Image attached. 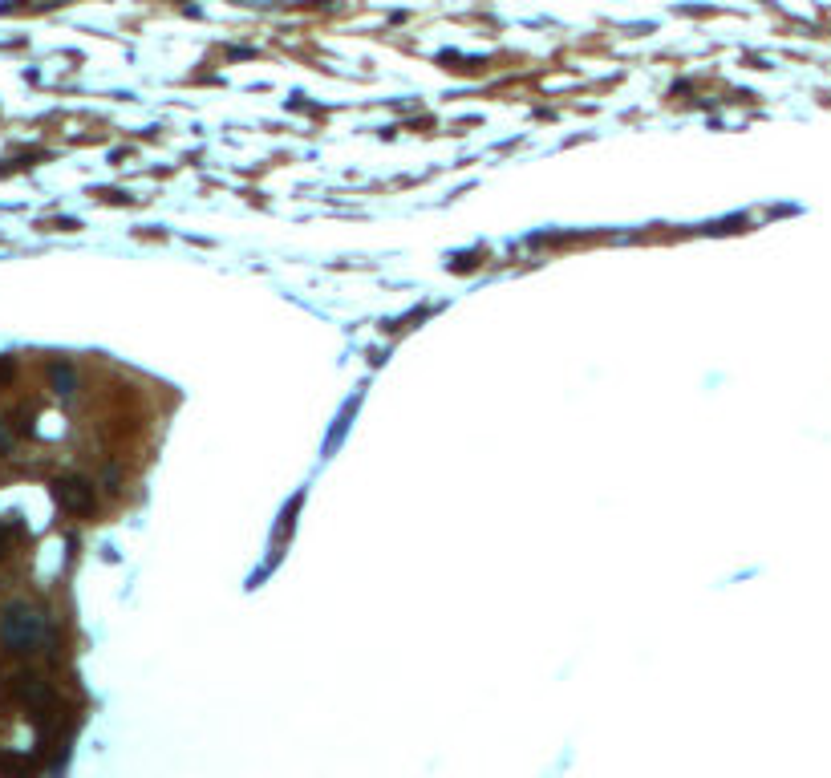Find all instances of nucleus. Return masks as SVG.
Listing matches in <instances>:
<instances>
[{
    "label": "nucleus",
    "instance_id": "1",
    "mask_svg": "<svg viewBox=\"0 0 831 778\" xmlns=\"http://www.w3.org/2000/svg\"><path fill=\"white\" fill-rule=\"evenodd\" d=\"M53 641V629H49V616L29 608V604H13L0 616V645L17 657H29V653H41L45 645Z\"/></svg>",
    "mask_w": 831,
    "mask_h": 778
},
{
    "label": "nucleus",
    "instance_id": "2",
    "mask_svg": "<svg viewBox=\"0 0 831 778\" xmlns=\"http://www.w3.org/2000/svg\"><path fill=\"white\" fill-rule=\"evenodd\" d=\"M9 689L21 697V702L29 706V710H45L49 702H53V693H49V685L41 681V677H33V673H17L13 681H9Z\"/></svg>",
    "mask_w": 831,
    "mask_h": 778
},
{
    "label": "nucleus",
    "instance_id": "3",
    "mask_svg": "<svg viewBox=\"0 0 831 778\" xmlns=\"http://www.w3.org/2000/svg\"><path fill=\"white\" fill-rule=\"evenodd\" d=\"M53 495H57V503L69 507V511H90V507H94V487H90L86 479H61V483L53 487Z\"/></svg>",
    "mask_w": 831,
    "mask_h": 778
},
{
    "label": "nucleus",
    "instance_id": "4",
    "mask_svg": "<svg viewBox=\"0 0 831 778\" xmlns=\"http://www.w3.org/2000/svg\"><path fill=\"white\" fill-rule=\"evenodd\" d=\"M53 385H57L61 398H69L73 394V369L69 365H53Z\"/></svg>",
    "mask_w": 831,
    "mask_h": 778
},
{
    "label": "nucleus",
    "instance_id": "5",
    "mask_svg": "<svg viewBox=\"0 0 831 778\" xmlns=\"http://www.w3.org/2000/svg\"><path fill=\"white\" fill-rule=\"evenodd\" d=\"M5 543H9V527L0 523V556H5Z\"/></svg>",
    "mask_w": 831,
    "mask_h": 778
},
{
    "label": "nucleus",
    "instance_id": "6",
    "mask_svg": "<svg viewBox=\"0 0 831 778\" xmlns=\"http://www.w3.org/2000/svg\"><path fill=\"white\" fill-rule=\"evenodd\" d=\"M5 446H9V430H5V426H0V450H5Z\"/></svg>",
    "mask_w": 831,
    "mask_h": 778
}]
</instances>
